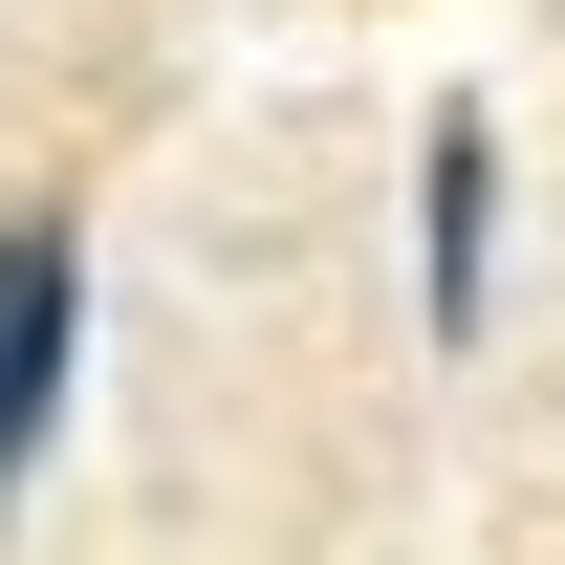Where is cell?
I'll return each mask as SVG.
<instances>
[{
    "mask_svg": "<svg viewBox=\"0 0 565 565\" xmlns=\"http://www.w3.org/2000/svg\"><path fill=\"white\" fill-rule=\"evenodd\" d=\"M66 349H87V239L66 217H0V500L66 435Z\"/></svg>",
    "mask_w": 565,
    "mask_h": 565,
    "instance_id": "cell-1",
    "label": "cell"
},
{
    "mask_svg": "<svg viewBox=\"0 0 565 565\" xmlns=\"http://www.w3.org/2000/svg\"><path fill=\"white\" fill-rule=\"evenodd\" d=\"M479 262H500V131L435 109V174H414V282H435V327H479Z\"/></svg>",
    "mask_w": 565,
    "mask_h": 565,
    "instance_id": "cell-2",
    "label": "cell"
}]
</instances>
